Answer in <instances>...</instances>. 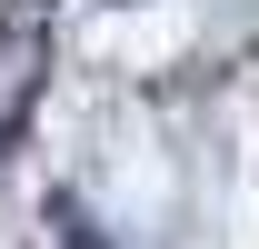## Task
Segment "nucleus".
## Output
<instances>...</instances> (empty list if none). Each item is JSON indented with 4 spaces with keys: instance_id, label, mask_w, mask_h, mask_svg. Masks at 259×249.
<instances>
[{
    "instance_id": "nucleus-1",
    "label": "nucleus",
    "mask_w": 259,
    "mask_h": 249,
    "mask_svg": "<svg viewBox=\"0 0 259 249\" xmlns=\"http://www.w3.org/2000/svg\"><path fill=\"white\" fill-rule=\"evenodd\" d=\"M40 80H50V10H40V0H10V10H0V140L30 130Z\"/></svg>"
},
{
    "instance_id": "nucleus-2",
    "label": "nucleus",
    "mask_w": 259,
    "mask_h": 249,
    "mask_svg": "<svg viewBox=\"0 0 259 249\" xmlns=\"http://www.w3.org/2000/svg\"><path fill=\"white\" fill-rule=\"evenodd\" d=\"M60 249H100V229H90L80 210H60Z\"/></svg>"
}]
</instances>
